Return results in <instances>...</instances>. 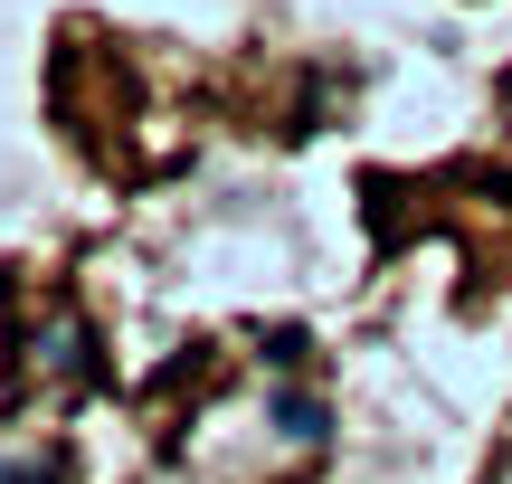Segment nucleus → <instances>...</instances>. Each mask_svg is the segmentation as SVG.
Returning a JSON list of instances; mask_svg holds the SVG:
<instances>
[{
	"label": "nucleus",
	"mask_w": 512,
	"mask_h": 484,
	"mask_svg": "<svg viewBox=\"0 0 512 484\" xmlns=\"http://www.w3.org/2000/svg\"><path fill=\"white\" fill-rule=\"evenodd\" d=\"M67 475H76L67 447H48V456H0V484H67Z\"/></svg>",
	"instance_id": "f257e3e1"
}]
</instances>
